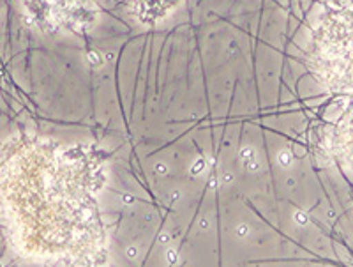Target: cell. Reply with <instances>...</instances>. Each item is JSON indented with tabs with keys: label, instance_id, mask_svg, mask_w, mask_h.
Wrapping results in <instances>:
<instances>
[{
	"label": "cell",
	"instance_id": "cell-1",
	"mask_svg": "<svg viewBox=\"0 0 353 267\" xmlns=\"http://www.w3.org/2000/svg\"><path fill=\"white\" fill-rule=\"evenodd\" d=\"M36 177L30 202H37L36 253L46 262L90 266L106 246L97 197L105 184V161L94 147L43 144L36 149Z\"/></svg>",
	"mask_w": 353,
	"mask_h": 267
},
{
	"label": "cell",
	"instance_id": "cell-2",
	"mask_svg": "<svg viewBox=\"0 0 353 267\" xmlns=\"http://www.w3.org/2000/svg\"><path fill=\"white\" fill-rule=\"evenodd\" d=\"M28 8L34 12L39 27L80 32L92 23L97 6L96 0H30Z\"/></svg>",
	"mask_w": 353,
	"mask_h": 267
},
{
	"label": "cell",
	"instance_id": "cell-3",
	"mask_svg": "<svg viewBox=\"0 0 353 267\" xmlns=\"http://www.w3.org/2000/svg\"><path fill=\"white\" fill-rule=\"evenodd\" d=\"M124 2H128L129 8L145 23H156L179 4V0H124Z\"/></svg>",
	"mask_w": 353,
	"mask_h": 267
}]
</instances>
